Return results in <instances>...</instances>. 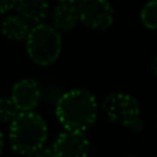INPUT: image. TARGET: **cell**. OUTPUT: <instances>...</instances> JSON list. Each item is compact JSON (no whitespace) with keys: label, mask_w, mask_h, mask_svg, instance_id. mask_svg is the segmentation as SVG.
<instances>
[{"label":"cell","mask_w":157,"mask_h":157,"mask_svg":"<svg viewBox=\"0 0 157 157\" xmlns=\"http://www.w3.org/2000/svg\"><path fill=\"white\" fill-rule=\"evenodd\" d=\"M55 114L65 130L86 131L97 120V99L87 90H69L58 98Z\"/></svg>","instance_id":"obj_1"},{"label":"cell","mask_w":157,"mask_h":157,"mask_svg":"<svg viewBox=\"0 0 157 157\" xmlns=\"http://www.w3.org/2000/svg\"><path fill=\"white\" fill-rule=\"evenodd\" d=\"M48 128L40 114L33 110H24L10 123L8 139L11 149L19 155H35L46 146Z\"/></svg>","instance_id":"obj_2"},{"label":"cell","mask_w":157,"mask_h":157,"mask_svg":"<svg viewBox=\"0 0 157 157\" xmlns=\"http://www.w3.org/2000/svg\"><path fill=\"white\" fill-rule=\"evenodd\" d=\"M26 52L32 62L39 66H48L58 59L62 50L61 32L54 25L37 22L26 36Z\"/></svg>","instance_id":"obj_3"},{"label":"cell","mask_w":157,"mask_h":157,"mask_svg":"<svg viewBox=\"0 0 157 157\" xmlns=\"http://www.w3.org/2000/svg\"><path fill=\"white\" fill-rule=\"evenodd\" d=\"M102 109L105 116L114 124L123 125L136 132L144 127V121L141 119V106L135 98L128 94H109L103 101Z\"/></svg>","instance_id":"obj_4"},{"label":"cell","mask_w":157,"mask_h":157,"mask_svg":"<svg viewBox=\"0 0 157 157\" xmlns=\"http://www.w3.org/2000/svg\"><path fill=\"white\" fill-rule=\"evenodd\" d=\"M80 22L92 30H105L113 24L114 11L108 0H78Z\"/></svg>","instance_id":"obj_5"},{"label":"cell","mask_w":157,"mask_h":157,"mask_svg":"<svg viewBox=\"0 0 157 157\" xmlns=\"http://www.w3.org/2000/svg\"><path fill=\"white\" fill-rule=\"evenodd\" d=\"M51 147L55 157H83L90 153V141L84 131L65 130Z\"/></svg>","instance_id":"obj_6"},{"label":"cell","mask_w":157,"mask_h":157,"mask_svg":"<svg viewBox=\"0 0 157 157\" xmlns=\"http://www.w3.org/2000/svg\"><path fill=\"white\" fill-rule=\"evenodd\" d=\"M11 98L19 110H33L41 98V87L35 78L25 77L15 81L11 88Z\"/></svg>","instance_id":"obj_7"},{"label":"cell","mask_w":157,"mask_h":157,"mask_svg":"<svg viewBox=\"0 0 157 157\" xmlns=\"http://www.w3.org/2000/svg\"><path fill=\"white\" fill-rule=\"evenodd\" d=\"M52 25L59 32H69L80 22L77 3L72 2H59L52 11Z\"/></svg>","instance_id":"obj_8"},{"label":"cell","mask_w":157,"mask_h":157,"mask_svg":"<svg viewBox=\"0 0 157 157\" xmlns=\"http://www.w3.org/2000/svg\"><path fill=\"white\" fill-rule=\"evenodd\" d=\"M30 30L29 21L21 14H10L0 22V33L4 39L11 41L25 40Z\"/></svg>","instance_id":"obj_9"},{"label":"cell","mask_w":157,"mask_h":157,"mask_svg":"<svg viewBox=\"0 0 157 157\" xmlns=\"http://www.w3.org/2000/svg\"><path fill=\"white\" fill-rule=\"evenodd\" d=\"M48 0H17V13L29 22H41L48 14Z\"/></svg>","instance_id":"obj_10"},{"label":"cell","mask_w":157,"mask_h":157,"mask_svg":"<svg viewBox=\"0 0 157 157\" xmlns=\"http://www.w3.org/2000/svg\"><path fill=\"white\" fill-rule=\"evenodd\" d=\"M19 113L21 110L11 97L0 98V121L2 123H11Z\"/></svg>","instance_id":"obj_11"},{"label":"cell","mask_w":157,"mask_h":157,"mask_svg":"<svg viewBox=\"0 0 157 157\" xmlns=\"http://www.w3.org/2000/svg\"><path fill=\"white\" fill-rule=\"evenodd\" d=\"M141 21L147 29H157V0H150L141 10Z\"/></svg>","instance_id":"obj_12"},{"label":"cell","mask_w":157,"mask_h":157,"mask_svg":"<svg viewBox=\"0 0 157 157\" xmlns=\"http://www.w3.org/2000/svg\"><path fill=\"white\" fill-rule=\"evenodd\" d=\"M15 3L17 0H0V14H6L15 8Z\"/></svg>","instance_id":"obj_13"},{"label":"cell","mask_w":157,"mask_h":157,"mask_svg":"<svg viewBox=\"0 0 157 157\" xmlns=\"http://www.w3.org/2000/svg\"><path fill=\"white\" fill-rule=\"evenodd\" d=\"M3 147H4V136H3V132L0 131V153L3 152Z\"/></svg>","instance_id":"obj_14"},{"label":"cell","mask_w":157,"mask_h":157,"mask_svg":"<svg viewBox=\"0 0 157 157\" xmlns=\"http://www.w3.org/2000/svg\"><path fill=\"white\" fill-rule=\"evenodd\" d=\"M152 69H153V72H155V75H156V76H157V55H156L155 61H153V65H152Z\"/></svg>","instance_id":"obj_15"},{"label":"cell","mask_w":157,"mask_h":157,"mask_svg":"<svg viewBox=\"0 0 157 157\" xmlns=\"http://www.w3.org/2000/svg\"><path fill=\"white\" fill-rule=\"evenodd\" d=\"M58 2H72V3H77L78 0H58Z\"/></svg>","instance_id":"obj_16"},{"label":"cell","mask_w":157,"mask_h":157,"mask_svg":"<svg viewBox=\"0 0 157 157\" xmlns=\"http://www.w3.org/2000/svg\"><path fill=\"white\" fill-rule=\"evenodd\" d=\"M156 125H157V119H156Z\"/></svg>","instance_id":"obj_17"}]
</instances>
